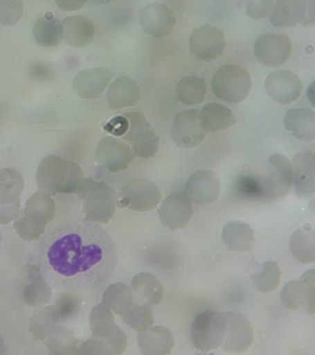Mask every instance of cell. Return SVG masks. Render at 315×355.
Listing matches in <instances>:
<instances>
[{"mask_svg": "<svg viewBox=\"0 0 315 355\" xmlns=\"http://www.w3.org/2000/svg\"><path fill=\"white\" fill-rule=\"evenodd\" d=\"M114 239L99 223L66 222L46 233L35 250V266L52 288L89 293L101 288L115 272Z\"/></svg>", "mask_w": 315, "mask_h": 355, "instance_id": "obj_1", "label": "cell"}, {"mask_svg": "<svg viewBox=\"0 0 315 355\" xmlns=\"http://www.w3.org/2000/svg\"><path fill=\"white\" fill-rule=\"evenodd\" d=\"M294 184L292 163L281 153L272 155L260 177H244L240 189L245 194L261 199L278 200L287 196Z\"/></svg>", "mask_w": 315, "mask_h": 355, "instance_id": "obj_2", "label": "cell"}, {"mask_svg": "<svg viewBox=\"0 0 315 355\" xmlns=\"http://www.w3.org/2000/svg\"><path fill=\"white\" fill-rule=\"evenodd\" d=\"M83 171L77 163L64 161L60 155H48L39 163L36 183L50 195L74 194L83 183Z\"/></svg>", "mask_w": 315, "mask_h": 355, "instance_id": "obj_3", "label": "cell"}, {"mask_svg": "<svg viewBox=\"0 0 315 355\" xmlns=\"http://www.w3.org/2000/svg\"><path fill=\"white\" fill-rule=\"evenodd\" d=\"M87 221L107 223L116 210L117 193L109 184L85 178L78 190Z\"/></svg>", "mask_w": 315, "mask_h": 355, "instance_id": "obj_4", "label": "cell"}, {"mask_svg": "<svg viewBox=\"0 0 315 355\" xmlns=\"http://www.w3.org/2000/svg\"><path fill=\"white\" fill-rule=\"evenodd\" d=\"M212 90L218 99L229 104H238L248 98L251 90V78L244 67L227 64L219 68L212 78Z\"/></svg>", "mask_w": 315, "mask_h": 355, "instance_id": "obj_5", "label": "cell"}, {"mask_svg": "<svg viewBox=\"0 0 315 355\" xmlns=\"http://www.w3.org/2000/svg\"><path fill=\"white\" fill-rule=\"evenodd\" d=\"M227 331L226 312L205 311L195 318L191 326V340L195 348L210 352L221 347Z\"/></svg>", "mask_w": 315, "mask_h": 355, "instance_id": "obj_6", "label": "cell"}, {"mask_svg": "<svg viewBox=\"0 0 315 355\" xmlns=\"http://www.w3.org/2000/svg\"><path fill=\"white\" fill-rule=\"evenodd\" d=\"M128 120V128L123 139L127 141L133 153L144 159L153 158L159 150V136L147 117L139 111L125 114Z\"/></svg>", "mask_w": 315, "mask_h": 355, "instance_id": "obj_7", "label": "cell"}, {"mask_svg": "<svg viewBox=\"0 0 315 355\" xmlns=\"http://www.w3.org/2000/svg\"><path fill=\"white\" fill-rule=\"evenodd\" d=\"M89 326L91 337L104 339L110 345L114 355L125 353L127 348V336L117 326L114 312L109 307L104 304L94 306L90 311Z\"/></svg>", "mask_w": 315, "mask_h": 355, "instance_id": "obj_8", "label": "cell"}, {"mask_svg": "<svg viewBox=\"0 0 315 355\" xmlns=\"http://www.w3.org/2000/svg\"><path fill=\"white\" fill-rule=\"evenodd\" d=\"M121 204L136 212L154 210L161 202V191L156 184L147 179H132L123 185Z\"/></svg>", "mask_w": 315, "mask_h": 355, "instance_id": "obj_9", "label": "cell"}, {"mask_svg": "<svg viewBox=\"0 0 315 355\" xmlns=\"http://www.w3.org/2000/svg\"><path fill=\"white\" fill-rule=\"evenodd\" d=\"M191 53L199 61H216L226 51V36L223 30L213 25L195 28L188 41Z\"/></svg>", "mask_w": 315, "mask_h": 355, "instance_id": "obj_10", "label": "cell"}, {"mask_svg": "<svg viewBox=\"0 0 315 355\" xmlns=\"http://www.w3.org/2000/svg\"><path fill=\"white\" fill-rule=\"evenodd\" d=\"M294 50L287 35L269 33L260 36L254 46L256 60L266 67H280L291 58Z\"/></svg>", "mask_w": 315, "mask_h": 355, "instance_id": "obj_11", "label": "cell"}, {"mask_svg": "<svg viewBox=\"0 0 315 355\" xmlns=\"http://www.w3.org/2000/svg\"><path fill=\"white\" fill-rule=\"evenodd\" d=\"M170 133L177 147L186 150L202 144L207 135L199 121V110H185L177 114Z\"/></svg>", "mask_w": 315, "mask_h": 355, "instance_id": "obj_12", "label": "cell"}, {"mask_svg": "<svg viewBox=\"0 0 315 355\" xmlns=\"http://www.w3.org/2000/svg\"><path fill=\"white\" fill-rule=\"evenodd\" d=\"M138 21L144 33L154 39H161L172 33L177 25V17L165 4L152 3L139 10Z\"/></svg>", "mask_w": 315, "mask_h": 355, "instance_id": "obj_13", "label": "cell"}, {"mask_svg": "<svg viewBox=\"0 0 315 355\" xmlns=\"http://www.w3.org/2000/svg\"><path fill=\"white\" fill-rule=\"evenodd\" d=\"M95 157L100 166L107 172L118 173L127 169L136 155L129 144L114 137H105L96 146Z\"/></svg>", "mask_w": 315, "mask_h": 355, "instance_id": "obj_14", "label": "cell"}, {"mask_svg": "<svg viewBox=\"0 0 315 355\" xmlns=\"http://www.w3.org/2000/svg\"><path fill=\"white\" fill-rule=\"evenodd\" d=\"M227 331L222 348L228 353L242 354L254 342V328L246 317L235 311H227Z\"/></svg>", "mask_w": 315, "mask_h": 355, "instance_id": "obj_15", "label": "cell"}, {"mask_svg": "<svg viewBox=\"0 0 315 355\" xmlns=\"http://www.w3.org/2000/svg\"><path fill=\"white\" fill-rule=\"evenodd\" d=\"M194 214L192 201L186 193H172L163 200L158 209L161 223L172 231L186 227Z\"/></svg>", "mask_w": 315, "mask_h": 355, "instance_id": "obj_16", "label": "cell"}, {"mask_svg": "<svg viewBox=\"0 0 315 355\" xmlns=\"http://www.w3.org/2000/svg\"><path fill=\"white\" fill-rule=\"evenodd\" d=\"M266 92L273 101L282 105L292 104L300 98L303 83L296 73L291 71L271 72L265 80Z\"/></svg>", "mask_w": 315, "mask_h": 355, "instance_id": "obj_17", "label": "cell"}, {"mask_svg": "<svg viewBox=\"0 0 315 355\" xmlns=\"http://www.w3.org/2000/svg\"><path fill=\"white\" fill-rule=\"evenodd\" d=\"M221 179L213 171H199L188 178L185 193L196 205H210L219 199Z\"/></svg>", "mask_w": 315, "mask_h": 355, "instance_id": "obj_18", "label": "cell"}, {"mask_svg": "<svg viewBox=\"0 0 315 355\" xmlns=\"http://www.w3.org/2000/svg\"><path fill=\"white\" fill-rule=\"evenodd\" d=\"M112 78V72L104 67L83 69L74 78L73 88L78 96L83 99H99L104 90L109 87Z\"/></svg>", "mask_w": 315, "mask_h": 355, "instance_id": "obj_19", "label": "cell"}, {"mask_svg": "<svg viewBox=\"0 0 315 355\" xmlns=\"http://www.w3.org/2000/svg\"><path fill=\"white\" fill-rule=\"evenodd\" d=\"M294 193L299 198L315 194V153H298L292 161Z\"/></svg>", "mask_w": 315, "mask_h": 355, "instance_id": "obj_20", "label": "cell"}, {"mask_svg": "<svg viewBox=\"0 0 315 355\" xmlns=\"http://www.w3.org/2000/svg\"><path fill=\"white\" fill-rule=\"evenodd\" d=\"M137 343L142 354L169 355L174 349L175 340L168 328L156 326L138 332Z\"/></svg>", "mask_w": 315, "mask_h": 355, "instance_id": "obj_21", "label": "cell"}, {"mask_svg": "<svg viewBox=\"0 0 315 355\" xmlns=\"http://www.w3.org/2000/svg\"><path fill=\"white\" fill-rule=\"evenodd\" d=\"M106 99L112 110H120L136 105L141 99L138 83L132 78L118 77L109 87Z\"/></svg>", "mask_w": 315, "mask_h": 355, "instance_id": "obj_22", "label": "cell"}, {"mask_svg": "<svg viewBox=\"0 0 315 355\" xmlns=\"http://www.w3.org/2000/svg\"><path fill=\"white\" fill-rule=\"evenodd\" d=\"M133 296L137 302L150 306L161 305L164 299V288L158 277L152 272H139L131 282Z\"/></svg>", "mask_w": 315, "mask_h": 355, "instance_id": "obj_23", "label": "cell"}, {"mask_svg": "<svg viewBox=\"0 0 315 355\" xmlns=\"http://www.w3.org/2000/svg\"><path fill=\"white\" fill-rule=\"evenodd\" d=\"M222 242L228 250L250 252L256 242L255 231L246 222H228L222 230Z\"/></svg>", "mask_w": 315, "mask_h": 355, "instance_id": "obj_24", "label": "cell"}, {"mask_svg": "<svg viewBox=\"0 0 315 355\" xmlns=\"http://www.w3.org/2000/svg\"><path fill=\"white\" fill-rule=\"evenodd\" d=\"M63 40L72 47H84L90 44L95 36L93 21L84 15H74L63 19Z\"/></svg>", "mask_w": 315, "mask_h": 355, "instance_id": "obj_25", "label": "cell"}, {"mask_svg": "<svg viewBox=\"0 0 315 355\" xmlns=\"http://www.w3.org/2000/svg\"><path fill=\"white\" fill-rule=\"evenodd\" d=\"M285 128L294 137L305 142L315 141V112L305 107L287 111L285 116Z\"/></svg>", "mask_w": 315, "mask_h": 355, "instance_id": "obj_26", "label": "cell"}, {"mask_svg": "<svg viewBox=\"0 0 315 355\" xmlns=\"http://www.w3.org/2000/svg\"><path fill=\"white\" fill-rule=\"evenodd\" d=\"M281 301L289 310L305 312L308 315L315 313V299L300 279L286 284L281 291Z\"/></svg>", "mask_w": 315, "mask_h": 355, "instance_id": "obj_27", "label": "cell"}, {"mask_svg": "<svg viewBox=\"0 0 315 355\" xmlns=\"http://www.w3.org/2000/svg\"><path fill=\"white\" fill-rule=\"evenodd\" d=\"M199 121L206 132H221L233 126L237 119L227 106L210 103L199 111Z\"/></svg>", "mask_w": 315, "mask_h": 355, "instance_id": "obj_28", "label": "cell"}, {"mask_svg": "<svg viewBox=\"0 0 315 355\" xmlns=\"http://www.w3.org/2000/svg\"><path fill=\"white\" fill-rule=\"evenodd\" d=\"M33 37L44 47H55L63 41V24L53 12L39 17L33 28Z\"/></svg>", "mask_w": 315, "mask_h": 355, "instance_id": "obj_29", "label": "cell"}, {"mask_svg": "<svg viewBox=\"0 0 315 355\" xmlns=\"http://www.w3.org/2000/svg\"><path fill=\"white\" fill-rule=\"evenodd\" d=\"M22 212L33 222L46 226L55 217V200L52 199L48 193L39 190L28 198Z\"/></svg>", "mask_w": 315, "mask_h": 355, "instance_id": "obj_30", "label": "cell"}, {"mask_svg": "<svg viewBox=\"0 0 315 355\" xmlns=\"http://www.w3.org/2000/svg\"><path fill=\"white\" fill-rule=\"evenodd\" d=\"M289 250L302 264L315 263V230L302 227L296 230L289 239Z\"/></svg>", "mask_w": 315, "mask_h": 355, "instance_id": "obj_31", "label": "cell"}, {"mask_svg": "<svg viewBox=\"0 0 315 355\" xmlns=\"http://www.w3.org/2000/svg\"><path fill=\"white\" fill-rule=\"evenodd\" d=\"M134 302L136 300L133 296L132 288L123 283L111 284L110 286L106 288L101 300V304H104L120 317L123 316Z\"/></svg>", "mask_w": 315, "mask_h": 355, "instance_id": "obj_32", "label": "cell"}, {"mask_svg": "<svg viewBox=\"0 0 315 355\" xmlns=\"http://www.w3.org/2000/svg\"><path fill=\"white\" fill-rule=\"evenodd\" d=\"M207 95V84L202 77L188 76L177 84V96L183 105L194 106L202 104Z\"/></svg>", "mask_w": 315, "mask_h": 355, "instance_id": "obj_33", "label": "cell"}, {"mask_svg": "<svg viewBox=\"0 0 315 355\" xmlns=\"http://www.w3.org/2000/svg\"><path fill=\"white\" fill-rule=\"evenodd\" d=\"M24 189L25 182L21 173L12 168L0 171V204L20 202Z\"/></svg>", "mask_w": 315, "mask_h": 355, "instance_id": "obj_34", "label": "cell"}, {"mask_svg": "<svg viewBox=\"0 0 315 355\" xmlns=\"http://www.w3.org/2000/svg\"><path fill=\"white\" fill-rule=\"evenodd\" d=\"M47 348L52 355L78 354L79 342L75 338L73 331L66 327L55 324L47 336Z\"/></svg>", "mask_w": 315, "mask_h": 355, "instance_id": "obj_35", "label": "cell"}, {"mask_svg": "<svg viewBox=\"0 0 315 355\" xmlns=\"http://www.w3.org/2000/svg\"><path fill=\"white\" fill-rule=\"evenodd\" d=\"M60 322L55 306H42L33 312L28 322V329L36 340H46L51 329Z\"/></svg>", "mask_w": 315, "mask_h": 355, "instance_id": "obj_36", "label": "cell"}, {"mask_svg": "<svg viewBox=\"0 0 315 355\" xmlns=\"http://www.w3.org/2000/svg\"><path fill=\"white\" fill-rule=\"evenodd\" d=\"M52 296H53L52 286L39 275V272L37 274V277H33V282H30L22 291V299L25 301V304L36 309L48 305Z\"/></svg>", "mask_w": 315, "mask_h": 355, "instance_id": "obj_37", "label": "cell"}, {"mask_svg": "<svg viewBox=\"0 0 315 355\" xmlns=\"http://www.w3.org/2000/svg\"><path fill=\"white\" fill-rule=\"evenodd\" d=\"M122 321L134 332H142L154 324V312L152 306L134 302L132 307L121 316Z\"/></svg>", "mask_w": 315, "mask_h": 355, "instance_id": "obj_38", "label": "cell"}, {"mask_svg": "<svg viewBox=\"0 0 315 355\" xmlns=\"http://www.w3.org/2000/svg\"><path fill=\"white\" fill-rule=\"evenodd\" d=\"M282 272L277 261H267L261 266L260 272L253 275L255 286L262 294H271L281 284Z\"/></svg>", "mask_w": 315, "mask_h": 355, "instance_id": "obj_39", "label": "cell"}, {"mask_svg": "<svg viewBox=\"0 0 315 355\" xmlns=\"http://www.w3.org/2000/svg\"><path fill=\"white\" fill-rule=\"evenodd\" d=\"M269 17L275 28H294L298 25L294 0H275Z\"/></svg>", "mask_w": 315, "mask_h": 355, "instance_id": "obj_40", "label": "cell"}, {"mask_svg": "<svg viewBox=\"0 0 315 355\" xmlns=\"http://www.w3.org/2000/svg\"><path fill=\"white\" fill-rule=\"evenodd\" d=\"M44 227L33 220H30L24 212H20L19 216L14 220V228L17 231L19 237L26 242H33L39 237H42L44 233Z\"/></svg>", "mask_w": 315, "mask_h": 355, "instance_id": "obj_41", "label": "cell"}, {"mask_svg": "<svg viewBox=\"0 0 315 355\" xmlns=\"http://www.w3.org/2000/svg\"><path fill=\"white\" fill-rule=\"evenodd\" d=\"M24 15L22 0H0V24L12 26L20 21Z\"/></svg>", "mask_w": 315, "mask_h": 355, "instance_id": "obj_42", "label": "cell"}, {"mask_svg": "<svg viewBox=\"0 0 315 355\" xmlns=\"http://www.w3.org/2000/svg\"><path fill=\"white\" fill-rule=\"evenodd\" d=\"M297 20L302 26L315 25V0H294Z\"/></svg>", "mask_w": 315, "mask_h": 355, "instance_id": "obj_43", "label": "cell"}, {"mask_svg": "<svg viewBox=\"0 0 315 355\" xmlns=\"http://www.w3.org/2000/svg\"><path fill=\"white\" fill-rule=\"evenodd\" d=\"M78 354L114 355V352H112L110 345L106 343L104 339L91 337V338L85 340L83 343L79 344Z\"/></svg>", "mask_w": 315, "mask_h": 355, "instance_id": "obj_44", "label": "cell"}, {"mask_svg": "<svg viewBox=\"0 0 315 355\" xmlns=\"http://www.w3.org/2000/svg\"><path fill=\"white\" fill-rule=\"evenodd\" d=\"M275 0H245L246 14L251 19L261 20L270 17Z\"/></svg>", "mask_w": 315, "mask_h": 355, "instance_id": "obj_45", "label": "cell"}, {"mask_svg": "<svg viewBox=\"0 0 315 355\" xmlns=\"http://www.w3.org/2000/svg\"><path fill=\"white\" fill-rule=\"evenodd\" d=\"M127 128L128 120L126 115L112 117L104 125V130L106 132L111 133L115 137H123L125 133L127 131Z\"/></svg>", "mask_w": 315, "mask_h": 355, "instance_id": "obj_46", "label": "cell"}, {"mask_svg": "<svg viewBox=\"0 0 315 355\" xmlns=\"http://www.w3.org/2000/svg\"><path fill=\"white\" fill-rule=\"evenodd\" d=\"M20 214V202L0 204V225H9Z\"/></svg>", "mask_w": 315, "mask_h": 355, "instance_id": "obj_47", "label": "cell"}, {"mask_svg": "<svg viewBox=\"0 0 315 355\" xmlns=\"http://www.w3.org/2000/svg\"><path fill=\"white\" fill-rule=\"evenodd\" d=\"M55 6L63 11H74L82 9L88 0H55Z\"/></svg>", "mask_w": 315, "mask_h": 355, "instance_id": "obj_48", "label": "cell"}, {"mask_svg": "<svg viewBox=\"0 0 315 355\" xmlns=\"http://www.w3.org/2000/svg\"><path fill=\"white\" fill-rule=\"evenodd\" d=\"M300 280L307 285V288H309L310 294L313 295L315 299V269H309L303 272Z\"/></svg>", "mask_w": 315, "mask_h": 355, "instance_id": "obj_49", "label": "cell"}, {"mask_svg": "<svg viewBox=\"0 0 315 355\" xmlns=\"http://www.w3.org/2000/svg\"><path fill=\"white\" fill-rule=\"evenodd\" d=\"M307 96L312 103V105L315 106V80L313 83H310L309 87L307 89Z\"/></svg>", "mask_w": 315, "mask_h": 355, "instance_id": "obj_50", "label": "cell"}, {"mask_svg": "<svg viewBox=\"0 0 315 355\" xmlns=\"http://www.w3.org/2000/svg\"><path fill=\"white\" fill-rule=\"evenodd\" d=\"M6 342H4V339L3 337L0 336V355L6 354Z\"/></svg>", "mask_w": 315, "mask_h": 355, "instance_id": "obj_51", "label": "cell"}, {"mask_svg": "<svg viewBox=\"0 0 315 355\" xmlns=\"http://www.w3.org/2000/svg\"><path fill=\"white\" fill-rule=\"evenodd\" d=\"M309 209L315 212V194L314 196H313V199L310 200Z\"/></svg>", "mask_w": 315, "mask_h": 355, "instance_id": "obj_52", "label": "cell"}, {"mask_svg": "<svg viewBox=\"0 0 315 355\" xmlns=\"http://www.w3.org/2000/svg\"><path fill=\"white\" fill-rule=\"evenodd\" d=\"M0 245H1V233H0Z\"/></svg>", "mask_w": 315, "mask_h": 355, "instance_id": "obj_53", "label": "cell"}]
</instances>
